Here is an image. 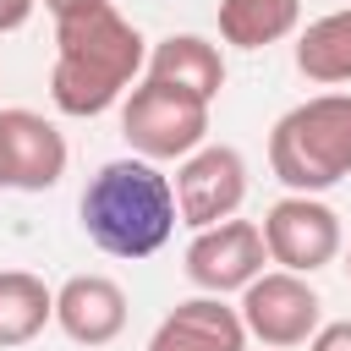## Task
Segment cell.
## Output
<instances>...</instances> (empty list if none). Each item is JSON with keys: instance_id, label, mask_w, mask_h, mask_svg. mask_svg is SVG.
<instances>
[{"instance_id": "obj_9", "label": "cell", "mask_w": 351, "mask_h": 351, "mask_svg": "<svg viewBox=\"0 0 351 351\" xmlns=\"http://www.w3.org/2000/svg\"><path fill=\"white\" fill-rule=\"evenodd\" d=\"M66 176V137L38 110H0V186L11 192H49Z\"/></svg>"}, {"instance_id": "obj_3", "label": "cell", "mask_w": 351, "mask_h": 351, "mask_svg": "<svg viewBox=\"0 0 351 351\" xmlns=\"http://www.w3.org/2000/svg\"><path fill=\"white\" fill-rule=\"evenodd\" d=\"M269 170L285 192H329L351 176V93H318L269 132Z\"/></svg>"}, {"instance_id": "obj_10", "label": "cell", "mask_w": 351, "mask_h": 351, "mask_svg": "<svg viewBox=\"0 0 351 351\" xmlns=\"http://www.w3.org/2000/svg\"><path fill=\"white\" fill-rule=\"evenodd\" d=\"M148 351H247V324L236 307H225V296L203 291L192 302H176L159 318Z\"/></svg>"}, {"instance_id": "obj_14", "label": "cell", "mask_w": 351, "mask_h": 351, "mask_svg": "<svg viewBox=\"0 0 351 351\" xmlns=\"http://www.w3.org/2000/svg\"><path fill=\"white\" fill-rule=\"evenodd\" d=\"M55 324V291L27 269H0V351L27 346Z\"/></svg>"}, {"instance_id": "obj_15", "label": "cell", "mask_w": 351, "mask_h": 351, "mask_svg": "<svg viewBox=\"0 0 351 351\" xmlns=\"http://www.w3.org/2000/svg\"><path fill=\"white\" fill-rule=\"evenodd\" d=\"M302 22V0H219V38L236 49H269L291 38Z\"/></svg>"}, {"instance_id": "obj_7", "label": "cell", "mask_w": 351, "mask_h": 351, "mask_svg": "<svg viewBox=\"0 0 351 351\" xmlns=\"http://www.w3.org/2000/svg\"><path fill=\"white\" fill-rule=\"evenodd\" d=\"M170 192H176V219L192 225V230L230 219L241 208V197H247V159H241V148H230V143L192 148L186 159H176Z\"/></svg>"}, {"instance_id": "obj_5", "label": "cell", "mask_w": 351, "mask_h": 351, "mask_svg": "<svg viewBox=\"0 0 351 351\" xmlns=\"http://www.w3.org/2000/svg\"><path fill=\"white\" fill-rule=\"evenodd\" d=\"M236 313L247 324V340H263L269 351L307 346V335L324 324L318 291L307 285V274H291V269H263L252 285H241Z\"/></svg>"}, {"instance_id": "obj_19", "label": "cell", "mask_w": 351, "mask_h": 351, "mask_svg": "<svg viewBox=\"0 0 351 351\" xmlns=\"http://www.w3.org/2000/svg\"><path fill=\"white\" fill-rule=\"evenodd\" d=\"M346 280H351V247H346Z\"/></svg>"}, {"instance_id": "obj_2", "label": "cell", "mask_w": 351, "mask_h": 351, "mask_svg": "<svg viewBox=\"0 0 351 351\" xmlns=\"http://www.w3.org/2000/svg\"><path fill=\"white\" fill-rule=\"evenodd\" d=\"M82 230L110 258H154L176 230V192L154 159H110L82 186Z\"/></svg>"}, {"instance_id": "obj_17", "label": "cell", "mask_w": 351, "mask_h": 351, "mask_svg": "<svg viewBox=\"0 0 351 351\" xmlns=\"http://www.w3.org/2000/svg\"><path fill=\"white\" fill-rule=\"evenodd\" d=\"M33 5H38V0H0V33H16V27L33 16Z\"/></svg>"}, {"instance_id": "obj_6", "label": "cell", "mask_w": 351, "mask_h": 351, "mask_svg": "<svg viewBox=\"0 0 351 351\" xmlns=\"http://www.w3.org/2000/svg\"><path fill=\"white\" fill-rule=\"evenodd\" d=\"M258 230H263L269 263L291 274H318L340 258V214L313 192H285L280 203H269Z\"/></svg>"}, {"instance_id": "obj_12", "label": "cell", "mask_w": 351, "mask_h": 351, "mask_svg": "<svg viewBox=\"0 0 351 351\" xmlns=\"http://www.w3.org/2000/svg\"><path fill=\"white\" fill-rule=\"evenodd\" d=\"M143 77H148V82H165V88H181V93H192V99H203V104H214L219 88H225V55H219V44H208L203 33H170V38H159V44L148 49Z\"/></svg>"}, {"instance_id": "obj_18", "label": "cell", "mask_w": 351, "mask_h": 351, "mask_svg": "<svg viewBox=\"0 0 351 351\" xmlns=\"http://www.w3.org/2000/svg\"><path fill=\"white\" fill-rule=\"evenodd\" d=\"M88 5H104V0H44L49 16H71V11H88Z\"/></svg>"}, {"instance_id": "obj_16", "label": "cell", "mask_w": 351, "mask_h": 351, "mask_svg": "<svg viewBox=\"0 0 351 351\" xmlns=\"http://www.w3.org/2000/svg\"><path fill=\"white\" fill-rule=\"evenodd\" d=\"M307 351H351V318L318 324V329L307 335Z\"/></svg>"}, {"instance_id": "obj_11", "label": "cell", "mask_w": 351, "mask_h": 351, "mask_svg": "<svg viewBox=\"0 0 351 351\" xmlns=\"http://www.w3.org/2000/svg\"><path fill=\"white\" fill-rule=\"evenodd\" d=\"M55 324L77 346H110L126 329V291L110 274H71L55 291Z\"/></svg>"}, {"instance_id": "obj_4", "label": "cell", "mask_w": 351, "mask_h": 351, "mask_svg": "<svg viewBox=\"0 0 351 351\" xmlns=\"http://www.w3.org/2000/svg\"><path fill=\"white\" fill-rule=\"evenodd\" d=\"M121 137L137 159H186L192 148L208 143V104L181 93V88H165V82H137L126 88L121 99Z\"/></svg>"}, {"instance_id": "obj_13", "label": "cell", "mask_w": 351, "mask_h": 351, "mask_svg": "<svg viewBox=\"0 0 351 351\" xmlns=\"http://www.w3.org/2000/svg\"><path fill=\"white\" fill-rule=\"evenodd\" d=\"M296 71L307 82H318V88L351 82V5L318 16V22H307L296 33Z\"/></svg>"}, {"instance_id": "obj_1", "label": "cell", "mask_w": 351, "mask_h": 351, "mask_svg": "<svg viewBox=\"0 0 351 351\" xmlns=\"http://www.w3.org/2000/svg\"><path fill=\"white\" fill-rule=\"evenodd\" d=\"M148 44L143 33L115 11V0L55 16V66H49V99L60 115H104L126 99V88L143 77Z\"/></svg>"}, {"instance_id": "obj_8", "label": "cell", "mask_w": 351, "mask_h": 351, "mask_svg": "<svg viewBox=\"0 0 351 351\" xmlns=\"http://www.w3.org/2000/svg\"><path fill=\"white\" fill-rule=\"evenodd\" d=\"M269 263V247H263V230L252 219H219V225H203L186 247V280L208 296H225V291H241L263 274Z\"/></svg>"}]
</instances>
